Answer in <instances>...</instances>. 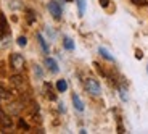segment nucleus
I'll list each match as a JSON object with an SVG mask.
<instances>
[{"instance_id": "a211bd4d", "label": "nucleus", "mask_w": 148, "mask_h": 134, "mask_svg": "<svg viewBox=\"0 0 148 134\" xmlns=\"http://www.w3.org/2000/svg\"><path fill=\"white\" fill-rule=\"evenodd\" d=\"M108 3H110V0H100V5H101V7H108Z\"/></svg>"}, {"instance_id": "6ab92c4d", "label": "nucleus", "mask_w": 148, "mask_h": 134, "mask_svg": "<svg viewBox=\"0 0 148 134\" xmlns=\"http://www.w3.org/2000/svg\"><path fill=\"white\" fill-rule=\"evenodd\" d=\"M66 2H71V0H66Z\"/></svg>"}, {"instance_id": "f257e3e1", "label": "nucleus", "mask_w": 148, "mask_h": 134, "mask_svg": "<svg viewBox=\"0 0 148 134\" xmlns=\"http://www.w3.org/2000/svg\"><path fill=\"white\" fill-rule=\"evenodd\" d=\"M84 86H85V90L90 94V95H95L98 97L101 94V86H100V82L97 81V79L93 78H87L84 81Z\"/></svg>"}, {"instance_id": "f8f14e48", "label": "nucleus", "mask_w": 148, "mask_h": 134, "mask_svg": "<svg viewBox=\"0 0 148 134\" xmlns=\"http://www.w3.org/2000/svg\"><path fill=\"white\" fill-rule=\"evenodd\" d=\"M63 45H64L66 50H74V42H73L71 37H64L63 39Z\"/></svg>"}, {"instance_id": "4468645a", "label": "nucleus", "mask_w": 148, "mask_h": 134, "mask_svg": "<svg viewBox=\"0 0 148 134\" xmlns=\"http://www.w3.org/2000/svg\"><path fill=\"white\" fill-rule=\"evenodd\" d=\"M26 44H27V39L24 37V36H19V37H18V45H21V47H24Z\"/></svg>"}, {"instance_id": "1a4fd4ad", "label": "nucleus", "mask_w": 148, "mask_h": 134, "mask_svg": "<svg viewBox=\"0 0 148 134\" xmlns=\"http://www.w3.org/2000/svg\"><path fill=\"white\" fill-rule=\"evenodd\" d=\"M66 89H68V82L64 81V79H60V81L56 82V90H58V92H66Z\"/></svg>"}, {"instance_id": "f3484780", "label": "nucleus", "mask_w": 148, "mask_h": 134, "mask_svg": "<svg viewBox=\"0 0 148 134\" xmlns=\"http://www.w3.org/2000/svg\"><path fill=\"white\" fill-rule=\"evenodd\" d=\"M119 94H121L122 100H127V95H126V90H124V89H119Z\"/></svg>"}, {"instance_id": "20e7f679", "label": "nucleus", "mask_w": 148, "mask_h": 134, "mask_svg": "<svg viewBox=\"0 0 148 134\" xmlns=\"http://www.w3.org/2000/svg\"><path fill=\"white\" fill-rule=\"evenodd\" d=\"M45 66L52 71V73H58V71H60V66H58V63H56V60L55 58H50V57L45 58Z\"/></svg>"}, {"instance_id": "aec40b11", "label": "nucleus", "mask_w": 148, "mask_h": 134, "mask_svg": "<svg viewBox=\"0 0 148 134\" xmlns=\"http://www.w3.org/2000/svg\"><path fill=\"white\" fill-rule=\"evenodd\" d=\"M147 71H148V66H147Z\"/></svg>"}, {"instance_id": "2eb2a0df", "label": "nucleus", "mask_w": 148, "mask_h": 134, "mask_svg": "<svg viewBox=\"0 0 148 134\" xmlns=\"http://www.w3.org/2000/svg\"><path fill=\"white\" fill-rule=\"evenodd\" d=\"M34 70H36V75H37V76H40V78H42V76H44V73H42V70H40V68H39V66H37V65H36V66H34Z\"/></svg>"}, {"instance_id": "9d476101", "label": "nucleus", "mask_w": 148, "mask_h": 134, "mask_svg": "<svg viewBox=\"0 0 148 134\" xmlns=\"http://www.w3.org/2000/svg\"><path fill=\"white\" fill-rule=\"evenodd\" d=\"M37 39H39V44H40V47H42V50H44V53H48V45H47V42H45L44 36H42V34H37Z\"/></svg>"}, {"instance_id": "ddd939ff", "label": "nucleus", "mask_w": 148, "mask_h": 134, "mask_svg": "<svg viewBox=\"0 0 148 134\" xmlns=\"http://www.w3.org/2000/svg\"><path fill=\"white\" fill-rule=\"evenodd\" d=\"M10 97H11V94L8 92V90L5 89V87H2V86H0V99H2V100H8Z\"/></svg>"}, {"instance_id": "f03ea898", "label": "nucleus", "mask_w": 148, "mask_h": 134, "mask_svg": "<svg viewBox=\"0 0 148 134\" xmlns=\"http://www.w3.org/2000/svg\"><path fill=\"white\" fill-rule=\"evenodd\" d=\"M26 65V60L21 53H11L10 55V66L13 68L15 71H21Z\"/></svg>"}, {"instance_id": "39448f33", "label": "nucleus", "mask_w": 148, "mask_h": 134, "mask_svg": "<svg viewBox=\"0 0 148 134\" xmlns=\"http://www.w3.org/2000/svg\"><path fill=\"white\" fill-rule=\"evenodd\" d=\"M73 104H74V108L77 110V112H84V102L81 100V97L77 94H73Z\"/></svg>"}, {"instance_id": "6e6552de", "label": "nucleus", "mask_w": 148, "mask_h": 134, "mask_svg": "<svg viewBox=\"0 0 148 134\" xmlns=\"http://www.w3.org/2000/svg\"><path fill=\"white\" fill-rule=\"evenodd\" d=\"M98 52H100V55L103 57V58L110 60V61H114V57L111 55V53L108 52V50H106V48H105V47H100V48H98Z\"/></svg>"}, {"instance_id": "dca6fc26", "label": "nucleus", "mask_w": 148, "mask_h": 134, "mask_svg": "<svg viewBox=\"0 0 148 134\" xmlns=\"http://www.w3.org/2000/svg\"><path fill=\"white\" fill-rule=\"evenodd\" d=\"M135 5H147V0H132Z\"/></svg>"}, {"instance_id": "9b49d317", "label": "nucleus", "mask_w": 148, "mask_h": 134, "mask_svg": "<svg viewBox=\"0 0 148 134\" xmlns=\"http://www.w3.org/2000/svg\"><path fill=\"white\" fill-rule=\"evenodd\" d=\"M76 3H77V8H79V15H84L85 13V8H87V3H85V0H76Z\"/></svg>"}, {"instance_id": "7ed1b4c3", "label": "nucleus", "mask_w": 148, "mask_h": 134, "mask_svg": "<svg viewBox=\"0 0 148 134\" xmlns=\"http://www.w3.org/2000/svg\"><path fill=\"white\" fill-rule=\"evenodd\" d=\"M48 11L52 13V16L55 19H61V15H63V10H61V5L56 2V0H52L48 3Z\"/></svg>"}, {"instance_id": "423d86ee", "label": "nucleus", "mask_w": 148, "mask_h": 134, "mask_svg": "<svg viewBox=\"0 0 148 134\" xmlns=\"http://www.w3.org/2000/svg\"><path fill=\"white\" fill-rule=\"evenodd\" d=\"M11 84H13L16 89H23V87H24V81H23V78L19 75L11 76Z\"/></svg>"}, {"instance_id": "0eeeda50", "label": "nucleus", "mask_w": 148, "mask_h": 134, "mask_svg": "<svg viewBox=\"0 0 148 134\" xmlns=\"http://www.w3.org/2000/svg\"><path fill=\"white\" fill-rule=\"evenodd\" d=\"M44 92H45V95H47L50 100H55V99H56L55 94H53V87H52L50 82H45V84H44Z\"/></svg>"}]
</instances>
